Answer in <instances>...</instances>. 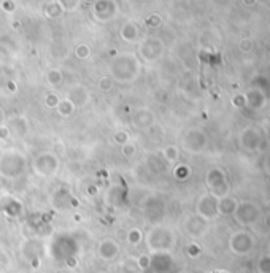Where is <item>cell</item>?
<instances>
[{"instance_id":"cell-1","label":"cell","mask_w":270,"mask_h":273,"mask_svg":"<svg viewBox=\"0 0 270 273\" xmlns=\"http://www.w3.org/2000/svg\"><path fill=\"white\" fill-rule=\"evenodd\" d=\"M24 159L18 153H7L0 157V173L5 178H18L24 172Z\"/></svg>"},{"instance_id":"cell-2","label":"cell","mask_w":270,"mask_h":273,"mask_svg":"<svg viewBox=\"0 0 270 273\" xmlns=\"http://www.w3.org/2000/svg\"><path fill=\"white\" fill-rule=\"evenodd\" d=\"M34 167L37 173H40L42 176H50L56 172V168H58V159L53 154H42L35 159Z\"/></svg>"}]
</instances>
